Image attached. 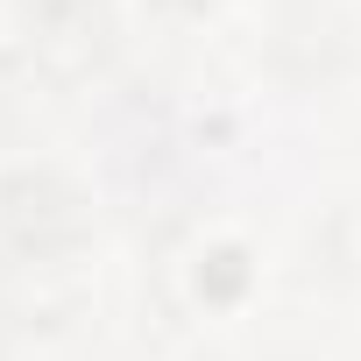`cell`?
<instances>
[{"label": "cell", "mask_w": 361, "mask_h": 361, "mask_svg": "<svg viewBox=\"0 0 361 361\" xmlns=\"http://www.w3.org/2000/svg\"><path fill=\"white\" fill-rule=\"evenodd\" d=\"M92 192L50 156L0 163V255L15 269H64L92 248Z\"/></svg>", "instance_id": "1"}, {"label": "cell", "mask_w": 361, "mask_h": 361, "mask_svg": "<svg viewBox=\"0 0 361 361\" xmlns=\"http://www.w3.org/2000/svg\"><path fill=\"white\" fill-rule=\"evenodd\" d=\"M15 29H22V50L57 85L99 71L121 50V8L114 0H15Z\"/></svg>", "instance_id": "2"}, {"label": "cell", "mask_w": 361, "mask_h": 361, "mask_svg": "<svg viewBox=\"0 0 361 361\" xmlns=\"http://www.w3.org/2000/svg\"><path fill=\"white\" fill-rule=\"evenodd\" d=\"M192 283H199L206 305H241L248 283H255V248H241V241H213V248L192 262Z\"/></svg>", "instance_id": "3"}, {"label": "cell", "mask_w": 361, "mask_h": 361, "mask_svg": "<svg viewBox=\"0 0 361 361\" xmlns=\"http://www.w3.org/2000/svg\"><path fill=\"white\" fill-rule=\"evenodd\" d=\"M0 361H15V326H8V312H0Z\"/></svg>", "instance_id": "4"}]
</instances>
